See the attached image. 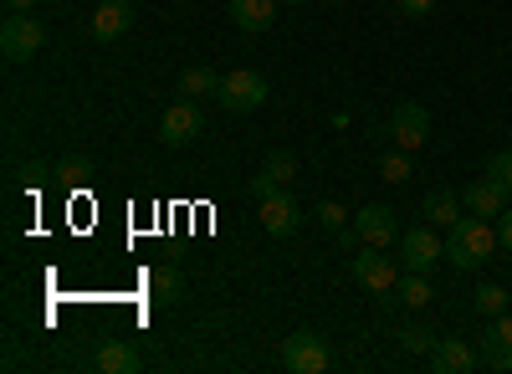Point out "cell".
<instances>
[{
  "mask_svg": "<svg viewBox=\"0 0 512 374\" xmlns=\"http://www.w3.org/2000/svg\"><path fill=\"white\" fill-rule=\"evenodd\" d=\"M492 252H497V226L482 221V216H461V221L451 226V236H446V262H451L456 272L487 267Z\"/></svg>",
  "mask_w": 512,
  "mask_h": 374,
  "instance_id": "1",
  "label": "cell"
},
{
  "mask_svg": "<svg viewBox=\"0 0 512 374\" xmlns=\"http://www.w3.org/2000/svg\"><path fill=\"white\" fill-rule=\"evenodd\" d=\"M41 47H47V26L31 11H11V21L0 26V52H6V62H31Z\"/></svg>",
  "mask_w": 512,
  "mask_h": 374,
  "instance_id": "2",
  "label": "cell"
},
{
  "mask_svg": "<svg viewBox=\"0 0 512 374\" xmlns=\"http://www.w3.org/2000/svg\"><path fill=\"white\" fill-rule=\"evenodd\" d=\"M221 108L226 113H256L267 103V77L262 72H251V67H236V72H226L221 77Z\"/></svg>",
  "mask_w": 512,
  "mask_h": 374,
  "instance_id": "3",
  "label": "cell"
},
{
  "mask_svg": "<svg viewBox=\"0 0 512 374\" xmlns=\"http://www.w3.org/2000/svg\"><path fill=\"white\" fill-rule=\"evenodd\" d=\"M441 257H446V241L431 231V221L410 226V231L400 236V267H405V272H431Z\"/></svg>",
  "mask_w": 512,
  "mask_h": 374,
  "instance_id": "4",
  "label": "cell"
},
{
  "mask_svg": "<svg viewBox=\"0 0 512 374\" xmlns=\"http://www.w3.org/2000/svg\"><path fill=\"white\" fill-rule=\"evenodd\" d=\"M205 129V113L190 103V98H180V103H169L164 108V118H159V144H169V149H185V144H195V134Z\"/></svg>",
  "mask_w": 512,
  "mask_h": 374,
  "instance_id": "5",
  "label": "cell"
},
{
  "mask_svg": "<svg viewBox=\"0 0 512 374\" xmlns=\"http://www.w3.org/2000/svg\"><path fill=\"white\" fill-rule=\"evenodd\" d=\"M282 364L292 374H323L328 369V344L318 334H308V328H297V334L282 339Z\"/></svg>",
  "mask_w": 512,
  "mask_h": 374,
  "instance_id": "6",
  "label": "cell"
},
{
  "mask_svg": "<svg viewBox=\"0 0 512 374\" xmlns=\"http://www.w3.org/2000/svg\"><path fill=\"white\" fill-rule=\"evenodd\" d=\"M354 282L364 287V293H390V287L400 282V267L384 257V246H364V252L354 257Z\"/></svg>",
  "mask_w": 512,
  "mask_h": 374,
  "instance_id": "7",
  "label": "cell"
},
{
  "mask_svg": "<svg viewBox=\"0 0 512 374\" xmlns=\"http://www.w3.org/2000/svg\"><path fill=\"white\" fill-rule=\"evenodd\" d=\"M390 139L400 149H420L425 139H431V108L425 103H395L390 113Z\"/></svg>",
  "mask_w": 512,
  "mask_h": 374,
  "instance_id": "8",
  "label": "cell"
},
{
  "mask_svg": "<svg viewBox=\"0 0 512 374\" xmlns=\"http://www.w3.org/2000/svg\"><path fill=\"white\" fill-rule=\"evenodd\" d=\"M297 221H303V211H297V200H292L287 190H272V195H262V226H267L277 241L297 236Z\"/></svg>",
  "mask_w": 512,
  "mask_h": 374,
  "instance_id": "9",
  "label": "cell"
},
{
  "mask_svg": "<svg viewBox=\"0 0 512 374\" xmlns=\"http://www.w3.org/2000/svg\"><path fill=\"white\" fill-rule=\"evenodd\" d=\"M354 226H359V236H364L369 246H390V241L400 236V221H395L390 205H359Z\"/></svg>",
  "mask_w": 512,
  "mask_h": 374,
  "instance_id": "10",
  "label": "cell"
},
{
  "mask_svg": "<svg viewBox=\"0 0 512 374\" xmlns=\"http://www.w3.org/2000/svg\"><path fill=\"white\" fill-rule=\"evenodd\" d=\"M461 205H466L472 216H482V221H497V216L507 211V190L487 175V180H477V185H466V190H461Z\"/></svg>",
  "mask_w": 512,
  "mask_h": 374,
  "instance_id": "11",
  "label": "cell"
},
{
  "mask_svg": "<svg viewBox=\"0 0 512 374\" xmlns=\"http://www.w3.org/2000/svg\"><path fill=\"white\" fill-rule=\"evenodd\" d=\"M482 359H487L492 369H512V318H507V313L487 318V334H482Z\"/></svg>",
  "mask_w": 512,
  "mask_h": 374,
  "instance_id": "12",
  "label": "cell"
},
{
  "mask_svg": "<svg viewBox=\"0 0 512 374\" xmlns=\"http://www.w3.org/2000/svg\"><path fill=\"white\" fill-rule=\"evenodd\" d=\"M292 175H297V159H292L287 149H272V154L262 159V170H256L251 190H256V195H272V190L292 185Z\"/></svg>",
  "mask_w": 512,
  "mask_h": 374,
  "instance_id": "13",
  "label": "cell"
},
{
  "mask_svg": "<svg viewBox=\"0 0 512 374\" xmlns=\"http://www.w3.org/2000/svg\"><path fill=\"white\" fill-rule=\"evenodd\" d=\"M128 26H134V6H128V0H108V6L93 11V36L98 41H118Z\"/></svg>",
  "mask_w": 512,
  "mask_h": 374,
  "instance_id": "14",
  "label": "cell"
},
{
  "mask_svg": "<svg viewBox=\"0 0 512 374\" xmlns=\"http://www.w3.org/2000/svg\"><path fill=\"white\" fill-rule=\"evenodd\" d=\"M431 364H436V374H472L477 369V349L461 344V339H446V344L431 349Z\"/></svg>",
  "mask_w": 512,
  "mask_h": 374,
  "instance_id": "15",
  "label": "cell"
},
{
  "mask_svg": "<svg viewBox=\"0 0 512 374\" xmlns=\"http://www.w3.org/2000/svg\"><path fill=\"white\" fill-rule=\"evenodd\" d=\"M98 369H103V374H139V369H144V359H139V349H134V344H123V339H103V349H98Z\"/></svg>",
  "mask_w": 512,
  "mask_h": 374,
  "instance_id": "16",
  "label": "cell"
},
{
  "mask_svg": "<svg viewBox=\"0 0 512 374\" xmlns=\"http://www.w3.org/2000/svg\"><path fill=\"white\" fill-rule=\"evenodd\" d=\"M52 180H57L62 190H88V185H93V159H88V154H62V159L52 164Z\"/></svg>",
  "mask_w": 512,
  "mask_h": 374,
  "instance_id": "17",
  "label": "cell"
},
{
  "mask_svg": "<svg viewBox=\"0 0 512 374\" xmlns=\"http://www.w3.org/2000/svg\"><path fill=\"white\" fill-rule=\"evenodd\" d=\"M231 21L241 31H267L277 21V0H231Z\"/></svg>",
  "mask_w": 512,
  "mask_h": 374,
  "instance_id": "18",
  "label": "cell"
},
{
  "mask_svg": "<svg viewBox=\"0 0 512 374\" xmlns=\"http://www.w3.org/2000/svg\"><path fill=\"white\" fill-rule=\"evenodd\" d=\"M420 216L431 221V226H456L461 221V195H451V190H431L420 200Z\"/></svg>",
  "mask_w": 512,
  "mask_h": 374,
  "instance_id": "19",
  "label": "cell"
},
{
  "mask_svg": "<svg viewBox=\"0 0 512 374\" xmlns=\"http://www.w3.org/2000/svg\"><path fill=\"white\" fill-rule=\"evenodd\" d=\"M210 93H221V77L210 72V67H190V72H180V98L200 103V98H210Z\"/></svg>",
  "mask_w": 512,
  "mask_h": 374,
  "instance_id": "20",
  "label": "cell"
},
{
  "mask_svg": "<svg viewBox=\"0 0 512 374\" xmlns=\"http://www.w3.org/2000/svg\"><path fill=\"white\" fill-rule=\"evenodd\" d=\"M149 298L154 303H175L180 298V272L175 267H154L149 272Z\"/></svg>",
  "mask_w": 512,
  "mask_h": 374,
  "instance_id": "21",
  "label": "cell"
},
{
  "mask_svg": "<svg viewBox=\"0 0 512 374\" xmlns=\"http://www.w3.org/2000/svg\"><path fill=\"white\" fill-rule=\"evenodd\" d=\"M395 287H400V303L405 308H425V303H431V282H425V272H405Z\"/></svg>",
  "mask_w": 512,
  "mask_h": 374,
  "instance_id": "22",
  "label": "cell"
},
{
  "mask_svg": "<svg viewBox=\"0 0 512 374\" xmlns=\"http://www.w3.org/2000/svg\"><path fill=\"white\" fill-rule=\"evenodd\" d=\"M507 303H512V293H507V287H497V282H482V287H477V313H482V318H497V313H507Z\"/></svg>",
  "mask_w": 512,
  "mask_h": 374,
  "instance_id": "23",
  "label": "cell"
},
{
  "mask_svg": "<svg viewBox=\"0 0 512 374\" xmlns=\"http://www.w3.org/2000/svg\"><path fill=\"white\" fill-rule=\"evenodd\" d=\"M379 175H384V185H405V180H410V149L384 154V159H379Z\"/></svg>",
  "mask_w": 512,
  "mask_h": 374,
  "instance_id": "24",
  "label": "cell"
},
{
  "mask_svg": "<svg viewBox=\"0 0 512 374\" xmlns=\"http://www.w3.org/2000/svg\"><path fill=\"white\" fill-rule=\"evenodd\" d=\"M318 221H323L338 241H349V216H344V205H338V200H323V205H318Z\"/></svg>",
  "mask_w": 512,
  "mask_h": 374,
  "instance_id": "25",
  "label": "cell"
},
{
  "mask_svg": "<svg viewBox=\"0 0 512 374\" xmlns=\"http://www.w3.org/2000/svg\"><path fill=\"white\" fill-rule=\"evenodd\" d=\"M487 175H492V180H497V185H502V190L512 195V149H497V154H492Z\"/></svg>",
  "mask_w": 512,
  "mask_h": 374,
  "instance_id": "26",
  "label": "cell"
},
{
  "mask_svg": "<svg viewBox=\"0 0 512 374\" xmlns=\"http://www.w3.org/2000/svg\"><path fill=\"white\" fill-rule=\"evenodd\" d=\"M400 349H410V354H431L436 339L425 334V328H400Z\"/></svg>",
  "mask_w": 512,
  "mask_h": 374,
  "instance_id": "27",
  "label": "cell"
},
{
  "mask_svg": "<svg viewBox=\"0 0 512 374\" xmlns=\"http://www.w3.org/2000/svg\"><path fill=\"white\" fill-rule=\"evenodd\" d=\"M21 185H31V190H41V185H47V164H21Z\"/></svg>",
  "mask_w": 512,
  "mask_h": 374,
  "instance_id": "28",
  "label": "cell"
},
{
  "mask_svg": "<svg viewBox=\"0 0 512 374\" xmlns=\"http://www.w3.org/2000/svg\"><path fill=\"white\" fill-rule=\"evenodd\" d=\"M400 11H405L410 21H420V16H431V11H436V0H400Z\"/></svg>",
  "mask_w": 512,
  "mask_h": 374,
  "instance_id": "29",
  "label": "cell"
},
{
  "mask_svg": "<svg viewBox=\"0 0 512 374\" xmlns=\"http://www.w3.org/2000/svg\"><path fill=\"white\" fill-rule=\"evenodd\" d=\"M497 241H502L507 252H512V205H507V211L497 216Z\"/></svg>",
  "mask_w": 512,
  "mask_h": 374,
  "instance_id": "30",
  "label": "cell"
},
{
  "mask_svg": "<svg viewBox=\"0 0 512 374\" xmlns=\"http://www.w3.org/2000/svg\"><path fill=\"white\" fill-rule=\"evenodd\" d=\"M36 0H6V11H31Z\"/></svg>",
  "mask_w": 512,
  "mask_h": 374,
  "instance_id": "31",
  "label": "cell"
},
{
  "mask_svg": "<svg viewBox=\"0 0 512 374\" xmlns=\"http://www.w3.org/2000/svg\"><path fill=\"white\" fill-rule=\"evenodd\" d=\"M282 6H308V0H282Z\"/></svg>",
  "mask_w": 512,
  "mask_h": 374,
  "instance_id": "32",
  "label": "cell"
},
{
  "mask_svg": "<svg viewBox=\"0 0 512 374\" xmlns=\"http://www.w3.org/2000/svg\"><path fill=\"white\" fill-rule=\"evenodd\" d=\"M52 6H62V0H52Z\"/></svg>",
  "mask_w": 512,
  "mask_h": 374,
  "instance_id": "33",
  "label": "cell"
}]
</instances>
